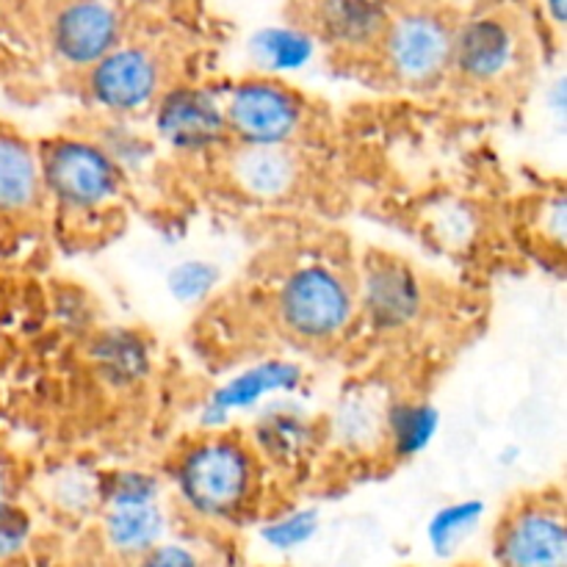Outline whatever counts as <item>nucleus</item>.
Returning <instances> with one entry per match:
<instances>
[{
    "label": "nucleus",
    "mask_w": 567,
    "mask_h": 567,
    "mask_svg": "<svg viewBox=\"0 0 567 567\" xmlns=\"http://www.w3.org/2000/svg\"><path fill=\"white\" fill-rule=\"evenodd\" d=\"M258 480L255 457L241 441L208 437L186 452L177 465V487L194 513L230 518L249 502Z\"/></svg>",
    "instance_id": "f257e3e1"
},
{
    "label": "nucleus",
    "mask_w": 567,
    "mask_h": 567,
    "mask_svg": "<svg viewBox=\"0 0 567 567\" xmlns=\"http://www.w3.org/2000/svg\"><path fill=\"white\" fill-rule=\"evenodd\" d=\"M44 194L70 210H97L120 194L122 169L114 155L83 138H55L39 153Z\"/></svg>",
    "instance_id": "f03ea898"
},
{
    "label": "nucleus",
    "mask_w": 567,
    "mask_h": 567,
    "mask_svg": "<svg viewBox=\"0 0 567 567\" xmlns=\"http://www.w3.org/2000/svg\"><path fill=\"white\" fill-rule=\"evenodd\" d=\"M277 310L288 332L305 341L341 336L354 313V299L338 271L327 266H302L291 271L277 293Z\"/></svg>",
    "instance_id": "7ed1b4c3"
},
{
    "label": "nucleus",
    "mask_w": 567,
    "mask_h": 567,
    "mask_svg": "<svg viewBox=\"0 0 567 567\" xmlns=\"http://www.w3.org/2000/svg\"><path fill=\"white\" fill-rule=\"evenodd\" d=\"M454 28L430 9L391 17L380 39L382 55L399 83L432 86L452 70Z\"/></svg>",
    "instance_id": "20e7f679"
},
{
    "label": "nucleus",
    "mask_w": 567,
    "mask_h": 567,
    "mask_svg": "<svg viewBox=\"0 0 567 567\" xmlns=\"http://www.w3.org/2000/svg\"><path fill=\"white\" fill-rule=\"evenodd\" d=\"M227 133L244 144H291L302 131L305 103L275 78L241 81L225 100Z\"/></svg>",
    "instance_id": "39448f33"
},
{
    "label": "nucleus",
    "mask_w": 567,
    "mask_h": 567,
    "mask_svg": "<svg viewBox=\"0 0 567 567\" xmlns=\"http://www.w3.org/2000/svg\"><path fill=\"white\" fill-rule=\"evenodd\" d=\"M524 55V37L507 14H474L454 31L452 66L474 83H498L513 75Z\"/></svg>",
    "instance_id": "423d86ee"
},
{
    "label": "nucleus",
    "mask_w": 567,
    "mask_h": 567,
    "mask_svg": "<svg viewBox=\"0 0 567 567\" xmlns=\"http://www.w3.org/2000/svg\"><path fill=\"white\" fill-rule=\"evenodd\" d=\"M122 39L116 0H66L50 22V44L66 66L89 70Z\"/></svg>",
    "instance_id": "0eeeda50"
},
{
    "label": "nucleus",
    "mask_w": 567,
    "mask_h": 567,
    "mask_svg": "<svg viewBox=\"0 0 567 567\" xmlns=\"http://www.w3.org/2000/svg\"><path fill=\"white\" fill-rule=\"evenodd\" d=\"M161 89V64L147 48L116 44L97 64L89 66V92L111 114H133L155 100Z\"/></svg>",
    "instance_id": "6e6552de"
},
{
    "label": "nucleus",
    "mask_w": 567,
    "mask_h": 567,
    "mask_svg": "<svg viewBox=\"0 0 567 567\" xmlns=\"http://www.w3.org/2000/svg\"><path fill=\"white\" fill-rule=\"evenodd\" d=\"M155 131L169 147L183 153L210 150L227 136L225 103L199 86H177L161 97Z\"/></svg>",
    "instance_id": "1a4fd4ad"
},
{
    "label": "nucleus",
    "mask_w": 567,
    "mask_h": 567,
    "mask_svg": "<svg viewBox=\"0 0 567 567\" xmlns=\"http://www.w3.org/2000/svg\"><path fill=\"white\" fill-rule=\"evenodd\" d=\"M504 567H565L567 529L559 509L526 507L507 520L498 540Z\"/></svg>",
    "instance_id": "9d476101"
},
{
    "label": "nucleus",
    "mask_w": 567,
    "mask_h": 567,
    "mask_svg": "<svg viewBox=\"0 0 567 567\" xmlns=\"http://www.w3.org/2000/svg\"><path fill=\"white\" fill-rule=\"evenodd\" d=\"M363 308L377 330H404L424 308L419 277L399 260H374L363 275Z\"/></svg>",
    "instance_id": "9b49d317"
},
{
    "label": "nucleus",
    "mask_w": 567,
    "mask_h": 567,
    "mask_svg": "<svg viewBox=\"0 0 567 567\" xmlns=\"http://www.w3.org/2000/svg\"><path fill=\"white\" fill-rule=\"evenodd\" d=\"M230 177L255 199H282L299 183V161L288 144H244L230 158Z\"/></svg>",
    "instance_id": "f8f14e48"
},
{
    "label": "nucleus",
    "mask_w": 567,
    "mask_h": 567,
    "mask_svg": "<svg viewBox=\"0 0 567 567\" xmlns=\"http://www.w3.org/2000/svg\"><path fill=\"white\" fill-rule=\"evenodd\" d=\"M302 382V369L288 360H266L216 388L205 410V424H219L233 410H249L271 393H291Z\"/></svg>",
    "instance_id": "ddd939ff"
},
{
    "label": "nucleus",
    "mask_w": 567,
    "mask_h": 567,
    "mask_svg": "<svg viewBox=\"0 0 567 567\" xmlns=\"http://www.w3.org/2000/svg\"><path fill=\"white\" fill-rule=\"evenodd\" d=\"M316 20L327 42L336 48L365 50L371 44H380L391 22V3L388 0H319Z\"/></svg>",
    "instance_id": "4468645a"
},
{
    "label": "nucleus",
    "mask_w": 567,
    "mask_h": 567,
    "mask_svg": "<svg viewBox=\"0 0 567 567\" xmlns=\"http://www.w3.org/2000/svg\"><path fill=\"white\" fill-rule=\"evenodd\" d=\"M42 194L39 155L25 138L0 131V214H25Z\"/></svg>",
    "instance_id": "2eb2a0df"
},
{
    "label": "nucleus",
    "mask_w": 567,
    "mask_h": 567,
    "mask_svg": "<svg viewBox=\"0 0 567 567\" xmlns=\"http://www.w3.org/2000/svg\"><path fill=\"white\" fill-rule=\"evenodd\" d=\"M92 358L105 382L116 388H131L150 374L147 343L125 330L105 332L97 338Z\"/></svg>",
    "instance_id": "dca6fc26"
},
{
    "label": "nucleus",
    "mask_w": 567,
    "mask_h": 567,
    "mask_svg": "<svg viewBox=\"0 0 567 567\" xmlns=\"http://www.w3.org/2000/svg\"><path fill=\"white\" fill-rule=\"evenodd\" d=\"M437 424H441V415L432 404H391L385 413V437L393 443V452L399 457H415V454L430 446Z\"/></svg>",
    "instance_id": "f3484780"
},
{
    "label": "nucleus",
    "mask_w": 567,
    "mask_h": 567,
    "mask_svg": "<svg viewBox=\"0 0 567 567\" xmlns=\"http://www.w3.org/2000/svg\"><path fill=\"white\" fill-rule=\"evenodd\" d=\"M316 53L313 37L308 31L288 25L264 28L252 37V55L258 64L271 72H291L302 70Z\"/></svg>",
    "instance_id": "a211bd4d"
},
{
    "label": "nucleus",
    "mask_w": 567,
    "mask_h": 567,
    "mask_svg": "<svg viewBox=\"0 0 567 567\" xmlns=\"http://www.w3.org/2000/svg\"><path fill=\"white\" fill-rule=\"evenodd\" d=\"M161 526H164V518H161V509L155 507V502L111 504L109 520H105L111 543L122 551L150 548L158 540Z\"/></svg>",
    "instance_id": "6ab92c4d"
},
{
    "label": "nucleus",
    "mask_w": 567,
    "mask_h": 567,
    "mask_svg": "<svg viewBox=\"0 0 567 567\" xmlns=\"http://www.w3.org/2000/svg\"><path fill=\"white\" fill-rule=\"evenodd\" d=\"M385 413L388 410H377L374 402L349 399L338 410V437L349 446H365L374 437H385Z\"/></svg>",
    "instance_id": "aec40b11"
},
{
    "label": "nucleus",
    "mask_w": 567,
    "mask_h": 567,
    "mask_svg": "<svg viewBox=\"0 0 567 567\" xmlns=\"http://www.w3.org/2000/svg\"><path fill=\"white\" fill-rule=\"evenodd\" d=\"M216 280H219V271L216 266L205 264V260H183L166 277V286H169V293L183 305H194L199 299L208 297L216 288Z\"/></svg>",
    "instance_id": "412c9836"
},
{
    "label": "nucleus",
    "mask_w": 567,
    "mask_h": 567,
    "mask_svg": "<svg viewBox=\"0 0 567 567\" xmlns=\"http://www.w3.org/2000/svg\"><path fill=\"white\" fill-rule=\"evenodd\" d=\"M258 437L264 443L266 452H271L275 457H293V454L302 452L308 446V426L305 421L293 419V415H269L264 424L258 426Z\"/></svg>",
    "instance_id": "4be33fe9"
},
{
    "label": "nucleus",
    "mask_w": 567,
    "mask_h": 567,
    "mask_svg": "<svg viewBox=\"0 0 567 567\" xmlns=\"http://www.w3.org/2000/svg\"><path fill=\"white\" fill-rule=\"evenodd\" d=\"M482 513H485L482 502H463L441 509L430 524L432 546H435L437 551H449V548H452L454 543L482 518Z\"/></svg>",
    "instance_id": "5701e85b"
},
{
    "label": "nucleus",
    "mask_w": 567,
    "mask_h": 567,
    "mask_svg": "<svg viewBox=\"0 0 567 567\" xmlns=\"http://www.w3.org/2000/svg\"><path fill=\"white\" fill-rule=\"evenodd\" d=\"M100 493L109 504H138L155 502L158 496V482L142 471H125V474L111 476L109 485H100Z\"/></svg>",
    "instance_id": "b1692460"
},
{
    "label": "nucleus",
    "mask_w": 567,
    "mask_h": 567,
    "mask_svg": "<svg viewBox=\"0 0 567 567\" xmlns=\"http://www.w3.org/2000/svg\"><path fill=\"white\" fill-rule=\"evenodd\" d=\"M316 526H319V518H316L313 509H302V513H293V515H286V518L275 520L271 526H266L264 529V537L269 546L275 548H293V546H302L305 540H310L316 532Z\"/></svg>",
    "instance_id": "393cba45"
},
{
    "label": "nucleus",
    "mask_w": 567,
    "mask_h": 567,
    "mask_svg": "<svg viewBox=\"0 0 567 567\" xmlns=\"http://www.w3.org/2000/svg\"><path fill=\"white\" fill-rule=\"evenodd\" d=\"M28 532H31L28 515L20 507H14V504H0V559L14 557L25 546Z\"/></svg>",
    "instance_id": "a878e982"
},
{
    "label": "nucleus",
    "mask_w": 567,
    "mask_h": 567,
    "mask_svg": "<svg viewBox=\"0 0 567 567\" xmlns=\"http://www.w3.org/2000/svg\"><path fill=\"white\" fill-rule=\"evenodd\" d=\"M142 567H197L192 554L181 546H164L155 548L147 559H144Z\"/></svg>",
    "instance_id": "bb28decb"
},
{
    "label": "nucleus",
    "mask_w": 567,
    "mask_h": 567,
    "mask_svg": "<svg viewBox=\"0 0 567 567\" xmlns=\"http://www.w3.org/2000/svg\"><path fill=\"white\" fill-rule=\"evenodd\" d=\"M546 9L548 14H551V20L557 22V25H563L567 17V0H546Z\"/></svg>",
    "instance_id": "cd10ccee"
},
{
    "label": "nucleus",
    "mask_w": 567,
    "mask_h": 567,
    "mask_svg": "<svg viewBox=\"0 0 567 567\" xmlns=\"http://www.w3.org/2000/svg\"><path fill=\"white\" fill-rule=\"evenodd\" d=\"M6 496H9V471H6V463L0 460V504L9 502Z\"/></svg>",
    "instance_id": "c85d7f7f"
}]
</instances>
